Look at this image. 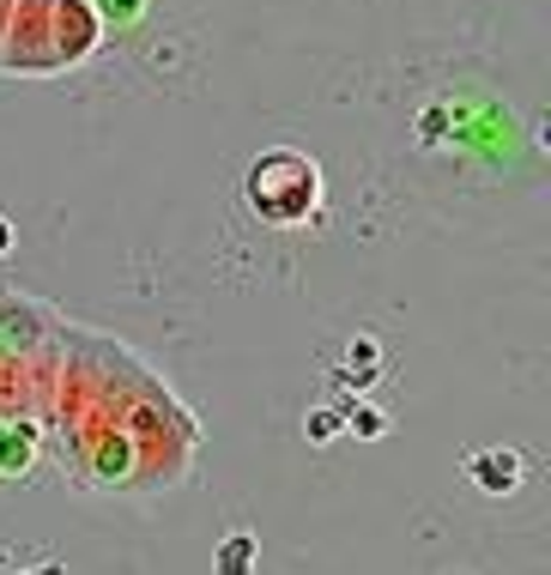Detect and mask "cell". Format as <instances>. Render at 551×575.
<instances>
[{
    "label": "cell",
    "instance_id": "1",
    "mask_svg": "<svg viewBox=\"0 0 551 575\" xmlns=\"http://www.w3.org/2000/svg\"><path fill=\"white\" fill-rule=\"evenodd\" d=\"M315 200H322V176H315L309 158L273 152L249 170V207L267 218V225H297V218L315 212Z\"/></svg>",
    "mask_w": 551,
    "mask_h": 575
},
{
    "label": "cell",
    "instance_id": "2",
    "mask_svg": "<svg viewBox=\"0 0 551 575\" xmlns=\"http://www.w3.org/2000/svg\"><path fill=\"white\" fill-rule=\"evenodd\" d=\"M521 478V460L503 455V448H485V455H473V485L485 490V497H509Z\"/></svg>",
    "mask_w": 551,
    "mask_h": 575
},
{
    "label": "cell",
    "instance_id": "3",
    "mask_svg": "<svg viewBox=\"0 0 551 575\" xmlns=\"http://www.w3.org/2000/svg\"><path fill=\"white\" fill-rule=\"evenodd\" d=\"M249 564H255V539H249V533H237V539L218 552V575H249Z\"/></svg>",
    "mask_w": 551,
    "mask_h": 575
},
{
    "label": "cell",
    "instance_id": "4",
    "mask_svg": "<svg viewBox=\"0 0 551 575\" xmlns=\"http://www.w3.org/2000/svg\"><path fill=\"white\" fill-rule=\"evenodd\" d=\"M382 424H388V418H382L376 406H357V413H352V430L357 436H382Z\"/></svg>",
    "mask_w": 551,
    "mask_h": 575
},
{
    "label": "cell",
    "instance_id": "5",
    "mask_svg": "<svg viewBox=\"0 0 551 575\" xmlns=\"http://www.w3.org/2000/svg\"><path fill=\"white\" fill-rule=\"evenodd\" d=\"M340 430V413H309V443H334Z\"/></svg>",
    "mask_w": 551,
    "mask_h": 575
},
{
    "label": "cell",
    "instance_id": "6",
    "mask_svg": "<svg viewBox=\"0 0 551 575\" xmlns=\"http://www.w3.org/2000/svg\"><path fill=\"white\" fill-rule=\"evenodd\" d=\"M7 242H12V230H7V218H0V255H7Z\"/></svg>",
    "mask_w": 551,
    "mask_h": 575
},
{
    "label": "cell",
    "instance_id": "7",
    "mask_svg": "<svg viewBox=\"0 0 551 575\" xmlns=\"http://www.w3.org/2000/svg\"><path fill=\"white\" fill-rule=\"evenodd\" d=\"M43 575H49V569H43Z\"/></svg>",
    "mask_w": 551,
    "mask_h": 575
}]
</instances>
